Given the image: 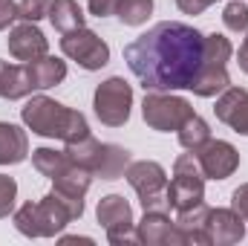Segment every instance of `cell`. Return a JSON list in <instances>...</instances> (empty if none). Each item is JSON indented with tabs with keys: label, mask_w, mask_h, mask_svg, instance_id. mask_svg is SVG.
<instances>
[{
	"label": "cell",
	"mask_w": 248,
	"mask_h": 246,
	"mask_svg": "<svg viewBox=\"0 0 248 246\" xmlns=\"http://www.w3.org/2000/svg\"><path fill=\"white\" fill-rule=\"evenodd\" d=\"M231 41L219 32L214 35H205V53H202V64H199V72L190 84V90L202 99H214L219 96L222 90L231 87V78H228V61H231Z\"/></svg>",
	"instance_id": "obj_4"
},
{
	"label": "cell",
	"mask_w": 248,
	"mask_h": 246,
	"mask_svg": "<svg viewBox=\"0 0 248 246\" xmlns=\"http://www.w3.org/2000/svg\"><path fill=\"white\" fill-rule=\"evenodd\" d=\"M237 64H240V70L248 75V44L240 47V53H237Z\"/></svg>",
	"instance_id": "obj_32"
},
{
	"label": "cell",
	"mask_w": 248,
	"mask_h": 246,
	"mask_svg": "<svg viewBox=\"0 0 248 246\" xmlns=\"http://www.w3.org/2000/svg\"><path fill=\"white\" fill-rule=\"evenodd\" d=\"M63 244H93V241H90V238H75V235H72V238H63Z\"/></svg>",
	"instance_id": "obj_33"
},
{
	"label": "cell",
	"mask_w": 248,
	"mask_h": 246,
	"mask_svg": "<svg viewBox=\"0 0 248 246\" xmlns=\"http://www.w3.org/2000/svg\"><path fill=\"white\" fill-rule=\"evenodd\" d=\"M29 157V136L12 122H0V165H17Z\"/></svg>",
	"instance_id": "obj_16"
},
{
	"label": "cell",
	"mask_w": 248,
	"mask_h": 246,
	"mask_svg": "<svg viewBox=\"0 0 248 246\" xmlns=\"http://www.w3.org/2000/svg\"><path fill=\"white\" fill-rule=\"evenodd\" d=\"M127 183L133 185V191L139 194V203L144 211H168V174L159 162L153 159H139L130 162L124 171Z\"/></svg>",
	"instance_id": "obj_5"
},
{
	"label": "cell",
	"mask_w": 248,
	"mask_h": 246,
	"mask_svg": "<svg viewBox=\"0 0 248 246\" xmlns=\"http://www.w3.org/2000/svg\"><path fill=\"white\" fill-rule=\"evenodd\" d=\"M15 200H17V183H15V177L0 174V220L15 211Z\"/></svg>",
	"instance_id": "obj_26"
},
{
	"label": "cell",
	"mask_w": 248,
	"mask_h": 246,
	"mask_svg": "<svg viewBox=\"0 0 248 246\" xmlns=\"http://www.w3.org/2000/svg\"><path fill=\"white\" fill-rule=\"evenodd\" d=\"M193 157L205 180H228L240 168V151L225 139H208L202 148L193 151Z\"/></svg>",
	"instance_id": "obj_10"
},
{
	"label": "cell",
	"mask_w": 248,
	"mask_h": 246,
	"mask_svg": "<svg viewBox=\"0 0 248 246\" xmlns=\"http://www.w3.org/2000/svg\"><path fill=\"white\" fill-rule=\"evenodd\" d=\"M46 18L52 20V26H55L61 35L78 29V26H84V12H81V6H78L75 0H52Z\"/></svg>",
	"instance_id": "obj_20"
},
{
	"label": "cell",
	"mask_w": 248,
	"mask_h": 246,
	"mask_svg": "<svg viewBox=\"0 0 248 246\" xmlns=\"http://www.w3.org/2000/svg\"><path fill=\"white\" fill-rule=\"evenodd\" d=\"M9 55L17 58V61H38L44 55H49V44L44 38V32L38 29V23H29V20H20L17 26L9 29Z\"/></svg>",
	"instance_id": "obj_11"
},
{
	"label": "cell",
	"mask_w": 248,
	"mask_h": 246,
	"mask_svg": "<svg viewBox=\"0 0 248 246\" xmlns=\"http://www.w3.org/2000/svg\"><path fill=\"white\" fill-rule=\"evenodd\" d=\"M205 232L211 238V246H231L246 238V220L234 209H208Z\"/></svg>",
	"instance_id": "obj_13"
},
{
	"label": "cell",
	"mask_w": 248,
	"mask_h": 246,
	"mask_svg": "<svg viewBox=\"0 0 248 246\" xmlns=\"http://www.w3.org/2000/svg\"><path fill=\"white\" fill-rule=\"evenodd\" d=\"M61 53L69 61H75L78 67H84V70H90V72L107 67V61H110V47H107V41L98 38V35H95L93 29H87V26H78V29H72V32H63L61 35Z\"/></svg>",
	"instance_id": "obj_9"
},
{
	"label": "cell",
	"mask_w": 248,
	"mask_h": 246,
	"mask_svg": "<svg viewBox=\"0 0 248 246\" xmlns=\"http://www.w3.org/2000/svg\"><path fill=\"white\" fill-rule=\"evenodd\" d=\"M20 119L32 133L46 136V139H61L63 145L90 136V124L84 119V113L66 107L49 96H32L20 107Z\"/></svg>",
	"instance_id": "obj_3"
},
{
	"label": "cell",
	"mask_w": 248,
	"mask_h": 246,
	"mask_svg": "<svg viewBox=\"0 0 248 246\" xmlns=\"http://www.w3.org/2000/svg\"><path fill=\"white\" fill-rule=\"evenodd\" d=\"M3 72H6V61H0V84H3Z\"/></svg>",
	"instance_id": "obj_34"
},
{
	"label": "cell",
	"mask_w": 248,
	"mask_h": 246,
	"mask_svg": "<svg viewBox=\"0 0 248 246\" xmlns=\"http://www.w3.org/2000/svg\"><path fill=\"white\" fill-rule=\"evenodd\" d=\"M136 235H139V244L144 246H185L168 211H144L141 223H136Z\"/></svg>",
	"instance_id": "obj_12"
},
{
	"label": "cell",
	"mask_w": 248,
	"mask_h": 246,
	"mask_svg": "<svg viewBox=\"0 0 248 246\" xmlns=\"http://www.w3.org/2000/svg\"><path fill=\"white\" fill-rule=\"evenodd\" d=\"M58 191L63 194H72V197H84L87 191H90V185H93V174L87 171V168H81V165H75L72 159H69V165L63 168L61 174L52 180Z\"/></svg>",
	"instance_id": "obj_21"
},
{
	"label": "cell",
	"mask_w": 248,
	"mask_h": 246,
	"mask_svg": "<svg viewBox=\"0 0 248 246\" xmlns=\"http://www.w3.org/2000/svg\"><path fill=\"white\" fill-rule=\"evenodd\" d=\"M214 0H176V6L185 12V15H202Z\"/></svg>",
	"instance_id": "obj_31"
},
{
	"label": "cell",
	"mask_w": 248,
	"mask_h": 246,
	"mask_svg": "<svg viewBox=\"0 0 248 246\" xmlns=\"http://www.w3.org/2000/svg\"><path fill=\"white\" fill-rule=\"evenodd\" d=\"M15 20H20L17 3H15V0H0V32H3V29H9Z\"/></svg>",
	"instance_id": "obj_29"
},
{
	"label": "cell",
	"mask_w": 248,
	"mask_h": 246,
	"mask_svg": "<svg viewBox=\"0 0 248 246\" xmlns=\"http://www.w3.org/2000/svg\"><path fill=\"white\" fill-rule=\"evenodd\" d=\"M165 194H168V206L176 211L193 209L205 200V177H202V168H199L193 151L182 154L173 162V180H170Z\"/></svg>",
	"instance_id": "obj_6"
},
{
	"label": "cell",
	"mask_w": 248,
	"mask_h": 246,
	"mask_svg": "<svg viewBox=\"0 0 248 246\" xmlns=\"http://www.w3.org/2000/svg\"><path fill=\"white\" fill-rule=\"evenodd\" d=\"M32 165H35L38 174L55 180L63 168L69 165V157H66L63 151H55V148H35V151H32Z\"/></svg>",
	"instance_id": "obj_22"
},
{
	"label": "cell",
	"mask_w": 248,
	"mask_h": 246,
	"mask_svg": "<svg viewBox=\"0 0 248 246\" xmlns=\"http://www.w3.org/2000/svg\"><path fill=\"white\" fill-rule=\"evenodd\" d=\"M49 3H52V0H20V3H17L20 20L38 23L41 18H46V15H49Z\"/></svg>",
	"instance_id": "obj_27"
},
{
	"label": "cell",
	"mask_w": 248,
	"mask_h": 246,
	"mask_svg": "<svg viewBox=\"0 0 248 246\" xmlns=\"http://www.w3.org/2000/svg\"><path fill=\"white\" fill-rule=\"evenodd\" d=\"M116 15L124 26H141L153 15V0H119Z\"/></svg>",
	"instance_id": "obj_24"
},
{
	"label": "cell",
	"mask_w": 248,
	"mask_h": 246,
	"mask_svg": "<svg viewBox=\"0 0 248 246\" xmlns=\"http://www.w3.org/2000/svg\"><path fill=\"white\" fill-rule=\"evenodd\" d=\"M205 220H208V206L205 203L179 211V217L173 223H176V229H179L185 246H211V238L205 232Z\"/></svg>",
	"instance_id": "obj_15"
},
{
	"label": "cell",
	"mask_w": 248,
	"mask_h": 246,
	"mask_svg": "<svg viewBox=\"0 0 248 246\" xmlns=\"http://www.w3.org/2000/svg\"><path fill=\"white\" fill-rule=\"evenodd\" d=\"M32 90H35V81L29 75V67L26 64H6L3 84H0V99L17 102V99L32 96Z\"/></svg>",
	"instance_id": "obj_18"
},
{
	"label": "cell",
	"mask_w": 248,
	"mask_h": 246,
	"mask_svg": "<svg viewBox=\"0 0 248 246\" xmlns=\"http://www.w3.org/2000/svg\"><path fill=\"white\" fill-rule=\"evenodd\" d=\"M93 107L98 122L107 127H122L130 122V110H133V87L124 81L122 75H113L107 81H101L93 93Z\"/></svg>",
	"instance_id": "obj_7"
},
{
	"label": "cell",
	"mask_w": 248,
	"mask_h": 246,
	"mask_svg": "<svg viewBox=\"0 0 248 246\" xmlns=\"http://www.w3.org/2000/svg\"><path fill=\"white\" fill-rule=\"evenodd\" d=\"M217 119L225 122L234 133L248 136V90L243 87H228L219 93L217 107H214Z\"/></svg>",
	"instance_id": "obj_14"
},
{
	"label": "cell",
	"mask_w": 248,
	"mask_h": 246,
	"mask_svg": "<svg viewBox=\"0 0 248 246\" xmlns=\"http://www.w3.org/2000/svg\"><path fill=\"white\" fill-rule=\"evenodd\" d=\"M179 145L185 148V151H196V148H202L208 139H211V127H208V122L202 119V116H187L185 122L179 124Z\"/></svg>",
	"instance_id": "obj_23"
},
{
	"label": "cell",
	"mask_w": 248,
	"mask_h": 246,
	"mask_svg": "<svg viewBox=\"0 0 248 246\" xmlns=\"http://www.w3.org/2000/svg\"><path fill=\"white\" fill-rule=\"evenodd\" d=\"M84 214V197L63 194L52 188L38 203H23L15 211V229L26 238H55L63 232L66 223L78 220Z\"/></svg>",
	"instance_id": "obj_2"
},
{
	"label": "cell",
	"mask_w": 248,
	"mask_h": 246,
	"mask_svg": "<svg viewBox=\"0 0 248 246\" xmlns=\"http://www.w3.org/2000/svg\"><path fill=\"white\" fill-rule=\"evenodd\" d=\"M246 44H248V29H246Z\"/></svg>",
	"instance_id": "obj_35"
},
{
	"label": "cell",
	"mask_w": 248,
	"mask_h": 246,
	"mask_svg": "<svg viewBox=\"0 0 248 246\" xmlns=\"http://www.w3.org/2000/svg\"><path fill=\"white\" fill-rule=\"evenodd\" d=\"M87 6L95 18H110V15H116L119 0H87Z\"/></svg>",
	"instance_id": "obj_30"
},
{
	"label": "cell",
	"mask_w": 248,
	"mask_h": 246,
	"mask_svg": "<svg viewBox=\"0 0 248 246\" xmlns=\"http://www.w3.org/2000/svg\"><path fill=\"white\" fill-rule=\"evenodd\" d=\"M222 23H225V29H231V32H246L248 29V3L231 0V3L225 6V12H222Z\"/></svg>",
	"instance_id": "obj_25"
},
{
	"label": "cell",
	"mask_w": 248,
	"mask_h": 246,
	"mask_svg": "<svg viewBox=\"0 0 248 246\" xmlns=\"http://www.w3.org/2000/svg\"><path fill=\"white\" fill-rule=\"evenodd\" d=\"M231 209L240 211V217L246 220V226H248V183H243L240 188H234V194H231Z\"/></svg>",
	"instance_id": "obj_28"
},
{
	"label": "cell",
	"mask_w": 248,
	"mask_h": 246,
	"mask_svg": "<svg viewBox=\"0 0 248 246\" xmlns=\"http://www.w3.org/2000/svg\"><path fill=\"white\" fill-rule=\"evenodd\" d=\"M205 53V35L179 20H162L124 47V61L144 90H190Z\"/></svg>",
	"instance_id": "obj_1"
},
{
	"label": "cell",
	"mask_w": 248,
	"mask_h": 246,
	"mask_svg": "<svg viewBox=\"0 0 248 246\" xmlns=\"http://www.w3.org/2000/svg\"><path fill=\"white\" fill-rule=\"evenodd\" d=\"M95 217L104 229H116V226H130L136 223L133 220V209L130 203L124 200L122 194H107L98 200V209H95Z\"/></svg>",
	"instance_id": "obj_17"
},
{
	"label": "cell",
	"mask_w": 248,
	"mask_h": 246,
	"mask_svg": "<svg viewBox=\"0 0 248 246\" xmlns=\"http://www.w3.org/2000/svg\"><path fill=\"white\" fill-rule=\"evenodd\" d=\"M141 116H144L147 127L162 130V133H170V130H179V124L185 122L187 116H193V107H190V102L182 99V96L147 90V96L141 102Z\"/></svg>",
	"instance_id": "obj_8"
},
{
	"label": "cell",
	"mask_w": 248,
	"mask_h": 246,
	"mask_svg": "<svg viewBox=\"0 0 248 246\" xmlns=\"http://www.w3.org/2000/svg\"><path fill=\"white\" fill-rule=\"evenodd\" d=\"M26 67H29V75L35 81V90H49L66 78V64L55 55H44L38 61H29Z\"/></svg>",
	"instance_id": "obj_19"
}]
</instances>
